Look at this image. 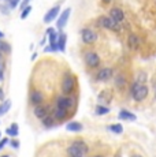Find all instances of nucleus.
<instances>
[{"instance_id": "nucleus-39", "label": "nucleus", "mask_w": 156, "mask_h": 157, "mask_svg": "<svg viewBox=\"0 0 156 157\" xmlns=\"http://www.w3.org/2000/svg\"><path fill=\"white\" fill-rule=\"evenodd\" d=\"M47 41H48V36L45 34V36H44V38H43V40L40 41V45H41V47H44V45H45V43H47Z\"/></svg>"}, {"instance_id": "nucleus-19", "label": "nucleus", "mask_w": 156, "mask_h": 157, "mask_svg": "<svg viewBox=\"0 0 156 157\" xmlns=\"http://www.w3.org/2000/svg\"><path fill=\"white\" fill-rule=\"evenodd\" d=\"M82 128H84L82 123L76 122V120H74V122H68L67 124H66V130L70 131V132H81Z\"/></svg>"}, {"instance_id": "nucleus-4", "label": "nucleus", "mask_w": 156, "mask_h": 157, "mask_svg": "<svg viewBox=\"0 0 156 157\" xmlns=\"http://www.w3.org/2000/svg\"><path fill=\"white\" fill-rule=\"evenodd\" d=\"M97 25L103 29L111 30V32H119L121 30V23H118L115 19H112L110 15H101V17H99Z\"/></svg>"}, {"instance_id": "nucleus-21", "label": "nucleus", "mask_w": 156, "mask_h": 157, "mask_svg": "<svg viewBox=\"0 0 156 157\" xmlns=\"http://www.w3.org/2000/svg\"><path fill=\"white\" fill-rule=\"evenodd\" d=\"M118 117H119V119H122V120H130V122H134V120L137 119L136 115H134L133 112H130V111H127V109L119 111Z\"/></svg>"}, {"instance_id": "nucleus-27", "label": "nucleus", "mask_w": 156, "mask_h": 157, "mask_svg": "<svg viewBox=\"0 0 156 157\" xmlns=\"http://www.w3.org/2000/svg\"><path fill=\"white\" fill-rule=\"evenodd\" d=\"M111 132H114V134H122L123 132V126L121 124V123H114V124H110L108 127Z\"/></svg>"}, {"instance_id": "nucleus-10", "label": "nucleus", "mask_w": 156, "mask_h": 157, "mask_svg": "<svg viewBox=\"0 0 156 157\" xmlns=\"http://www.w3.org/2000/svg\"><path fill=\"white\" fill-rule=\"evenodd\" d=\"M112 77H114V68L103 67L96 72L95 78H96V81H99V82H107V81H110Z\"/></svg>"}, {"instance_id": "nucleus-29", "label": "nucleus", "mask_w": 156, "mask_h": 157, "mask_svg": "<svg viewBox=\"0 0 156 157\" xmlns=\"http://www.w3.org/2000/svg\"><path fill=\"white\" fill-rule=\"evenodd\" d=\"M32 10H33V7L30 4L29 6H26L23 10H21V19H26V18L30 15V13H32Z\"/></svg>"}, {"instance_id": "nucleus-8", "label": "nucleus", "mask_w": 156, "mask_h": 157, "mask_svg": "<svg viewBox=\"0 0 156 157\" xmlns=\"http://www.w3.org/2000/svg\"><path fill=\"white\" fill-rule=\"evenodd\" d=\"M70 15H71V8L70 7L64 8V10H63L62 13L59 14L58 19H56V29H58L59 32H63V29L66 28V25H67V22H68V18H70Z\"/></svg>"}, {"instance_id": "nucleus-30", "label": "nucleus", "mask_w": 156, "mask_h": 157, "mask_svg": "<svg viewBox=\"0 0 156 157\" xmlns=\"http://www.w3.org/2000/svg\"><path fill=\"white\" fill-rule=\"evenodd\" d=\"M21 2H22V0H7L6 3H7V6L10 7V10H15L18 6L21 4Z\"/></svg>"}, {"instance_id": "nucleus-7", "label": "nucleus", "mask_w": 156, "mask_h": 157, "mask_svg": "<svg viewBox=\"0 0 156 157\" xmlns=\"http://www.w3.org/2000/svg\"><path fill=\"white\" fill-rule=\"evenodd\" d=\"M45 34L48 36V45H51L53 52H58V40H59V33L55 28H48L45 30Z\"/></svg>"}, {"instance_id": "nucleus-41", "label": "nucleus", "mask_w": 156, "mask_h": 157, "mask_svg": "<svg viewBox=\"0 0 156 157\" xmlns=\"http://www.w3.org/2000/svg\"><path fill=\"white\" fill-rule=\"evenodd\" d=\"M101 2H103L104 4H111V2H112V0H101Z\"/></svg>"}, {"instance_id": "nucleus-14", "label": "nucleus", "mask_w": 156, "mask_h": 157, "mask_svg": "<svg viewBox=\"0 0 156 157\" xmlns=\"http://www.w3.org/2000/svg\"><path fill=\"white\" fill-rule=\"evenodd\" d=\"M140 44H141V40H140V37L136 34V33H130V34L127 36V47H129V49L137 51L140 48Z\"/></svg>"}, {"instance_id": "nucleus-34", "label": "nucleus", "mask_w": 156, "mask_h": 157, "mask_svg": "<svg viewBox=\"0 0 156 157\" xmlns=\"http://www.w3.org/2000/svg\"><path fill=\"white\" fill-rule=\"evenodd\" d=\"M7 144H10V140H8V138H2V140H0V150H2Z\"/></svg>"}, {"instance_id": "nucleus-28", "label": "nucleus", "mask_w": 156, "mask_h": 157, "mask_svg": "<svg viewBox=\"0 0 156 157\" xmlns=\"http://www.w3.org/2000/svg\"><path fill=\"white\" fill-rule=\"evenodd\" d=\"M10 108H11V101L10 100H4L2 104H0V115L7 113L8 111H10Z\"/></svg>"}, {"instance_id": "nucleus-43", "label": "nucleus", "mask_w": 156, "mask_h": 157, "mask_svg": "<svg viewBox=\"0 0 156 157\" xmlns=\"http://www.w3.org/2000/svg\"><path fill=\"white\" fill-rule=\"evenodd\" d=\"M0 157H11V156H10V155H2Z\"/></svg>"}, {"instance_id": "nucleus-1", "label": "nucleus", "mask_w": 156, "mask_h": 157, "mask_svg": "<svg viewBox=\"0 0 156 157\" xmlns=\"http://www.w3.org/2000/svg\"><path fill=\"white\" fill-rule=\"evenodd\" d=\"M60 92L62 94L66 96H71L74 93L77 87V78L76 75H73L71 71H64L62 75V79H60Z\"/></svg>"}, {"instance_id": "nucleus-36", "label": "nucleus", "mask_w": 156, "mask_h": 157, "mask_svg": "<svg viewBox=\"0 0 156 157\" xmlns=\"http://www.w3.org/2000/svg\"><path fill=\"white\" fill-rule=\"evenodd\" d=\"M6 78V68H2L0 67V82H3Z\"/></svg>"}, {"instance_id": "nucleus-31", "label": "nucleus", "mask_w": 156, "mask_h": 157, "mask_svg": "<svg viewBox=\"0 0 156 157\" xmlns=\"http://www.w3.org/2000/svg\"><path fill=\"white\" fill-rule=\"evenodd\" d=\"M146 72H144V71H140L138 74H137V78H136V81L137 82H140V83H145L146 82Z\"/></svg>"}, {"instance_id": "nucleus-11", "label": "nucleus", "mask_w": 156, "mask_h": 157, "mask_svg": "<svg viewBox=\"0 0 156 157\" xmlns=\"http://www.w3.org/2000/svg\"><path fill=\"white\" fill-rule=\"evenodd\" d=\"M59 14H60V4H56L53 6L52 8H49V10L45 13V15H44V23H51L52 21L58 19Z\"/></svg>"}, {"instance_id": "nucleus-47", "label": "nucleus", "mask_w": 156, "mask_h": 157, "mask_svg": "<svg viewBox=\"0 0 156 157\" xmlns=\"http://www.w3.org/2000/svg\"><path fill=\"white\" fill-rule=\"evenodd\" d=\"M2 2H7V0H2Z\"/></svg>"}, {"instance_id": "nucleus-17", "label": "nucleus", "mask_w": 156, "mask_h": 157, "mask_svg": "<svg viewBox=\"0 0 156 157\" xmlns=\"http://www.w3.org/2000/svg\"><path fill=\"white\" fill-rule=\"evenodd\" d=\"M85 152H82L80 147H77L73 144H70V146L66 149V156L67 157H85Z\"/></svg>"}, {"instance_id": "nucleus-9", "label": "nucleus", "mask_w": 156, "mask_h": 157, "mask_svg": "<svg viewBox=\"0 0 156 157\" xmlns=\"http://www.w3.org/2000/svg\"><path fill=\"white\" fill-rule=\"evenodd\" d=\"M51 113V105L49 104H40V105H34L33 107V115H34L37 119H44L47 115Z\"/></svg>"}, {"instance_id": "nucleus-16", "label": "nucleus", "mask_w": 156, "mask_h": 157, "mask_svg": "<svg viewBox=\"0 0 156 157\" xmlns=\"http://www.w3.org/2000/svg\"><path fill=\"white\" fill-rule=\"evenodd\" d=\"M111 100H112V92L108 89H104L103 92H100V94L97 96V101L103 105H108Z\"/></svg>"}, {"instance_id": "nucleus-35", "label": "nucleus", "mask_w": 156, "mask_h": 157, "mask_svg": "<svg viewBox=\"0 0 156 157\" xmlns=\"http://www.w3.org/2000/svg\"><path fill=\"white\" fill-rule=\"evenodd\" d=\"M30 2H32V0H22V2H21V4H19V10H23L26 6L30 4Z\"/></svg>"}, {"instance_id": "nucleus-37", "label": "nucleus", "mask_w": 156, "mask_h": 157, "mask_svg": "<svg viewBox=\"0 0 156 157\" xmlns=\"http://www.w3.org/2000/svg\"><path fill=\"white\" fill-rule=\"evenodd\" d=\"M6 98V94H4V90H3V87L0 86V101H4Z\"/></svg>"}, {"instance_id": "nucleus-22", "label": "nucleus", "mask_w": 156, "mask_h": 157, "mask_svg": "<svg viewBox=\"0 0 156 157\" xmlns=\"http://www.w3.org/2000/svg\"><path fill=\"white\" fill-rule=\"evenodd\" d=\"M114 83H115V87L119 90H122L126 86V77L125 74H116L115 75V79H114Z\"/></svg>"}, {"instance_id": "nucleus-25", "label": "nucleus", "mask_w": 156, "mask_h": 157, "mask_svg": "<svg viewBox=\"0 0 156 157\" xmlns=\"http://www.w3.org/2000/svg\"><path fill=\"white\" fill-rule=\"evenodd\" d=\"M11 51H13L11 45L8 44L7 41H4V38H2V40H0V53H4V55H10Z\"/></svg>"}, {"instance_id": "nucleus-33", "label": "nucleus", "mask_w": 156, "mask_h": 157, "mask_svg": "<svg viewBox=\"0 0 156 157\" xmlns=\"http://www.w3.org/2000/svg\"><path fill=\"white\" fill-rule=\"evenodd\" d=\"M10 145H11V147L13 149H19V141L18 140H10Z\"/></svg>"}, {"instance_id": "nucleus-13", "label": "nucleus", "mask_w": 156, "mask_h": 157, "mask_svg": "<svg viewBox=\"0 0 156 157\" xmlns=\"http://www.w3.org/2000/svg\"><path fill=\"white\" fill-rule=\"evenodd\" d=\"M108 15L112 18V19H115L118 23H122L125 21V13H123V10H122L121 7H118V6H114V7H111Z\"/></svg>"}, {"instance_id": "nucleus-3", "label": "nucleus", "mask_w": 156, "mask_h": 157, "mask_svg": "<svg viewBox=\"0 0 156 157\" xmlns=\"http://www.w3.org/2000/svg\"><path fill=\"white\" fill-rule=\"evenodd\" d=\"M84 62H85L86 67L92 68V70L100 67V64H101L100 56H99V53L96 52V51H93V49L85 51V53H84Z\"/></svg>"}, {"instance_id": "nucleus-12", "label": "nucleus", "mask_w": 156, "mask_h": 157, "mask_svg": "<svg viewBox=\"0 0 156 157\" xmlns=\"http://www.w3.org/2000/svg\"><path fill=\"white\" fill-rule=\"evenodd\" d=\"M29 101L32 102V105L34 107V105H40L44 102V93L41 92V90L38 89H34L30 92V94H29Z\"/></svg>"}, {"instance_id": "nucleus-18", "label": "nucleus", "mask_w": 156, "mask_h": 157, "mask_svg": "<svg viewBox=\"0 0 156 157\" xmlns=\"http://www.w3.org/2000/svg\"><path fill=\"white\" fill-rule=\"evenodd\" d=\"M41 124H43L45 128H53L55 126H58V122H56V119L52 115V112H51L49 115H47L44 119H41Z\"/></svg>"}, {"instance_id": "nucleus-46", "label": "nucleus", "mask_w": 156, "mask_h": 157, "mask_svg": "<svg viewBox=\"0 0 156 157\" xmlns=\"http://www.w3.org/2000/svg\"><path fill=\"white\" fill-rule=\"evenodd\" d=\"M0 140H2V132H0Z\"/></svg>"}, {"instance_id": "nucleus-23", "label": "nucleus", "mask_w": 156, "mask_h": 157, "mask_svg": "<svg viewBox=\"0 0 156 157\" xmlns=\"http://www.w3.org/2000/svg\"><path fill=\"white\" fill-rule=\"evenodd\" d=\"M66 44H67V34L64 32H59V40H58V48L59 52H64Z\"/></svg>"}, {"instance_id": "nucleus-20", "label": "nucleus", "mask_w": 156, "mask_h": 157, "mask_svg": "<svg viewBox=\"0 0 156 157\" xmlns=\"http://www.w3.org/2000/svg\"><path fill=\"white\" fill-rule=\"evenodd\" d=\"M6 134L11 138H17L19 135V126L17 123H11L7 128H6Z\"/></svg>"}, {"instance_id": "nucleus-42", "label": "nucleus", "mask_w": 156, "mask_h": 157, "mask_svg": "<svg viewBox=\"0 0 156 157\" xmlns=\"http://www.w3.org/2000/svg\"><path fill=\"white\" fill-rule=\"evenodd\" d=\"M2 38H4V33H3L2 30H0V40H2Z\"/></svg>"}, {"instance_id": "nucleus-32", "label": "nucleus", "mask_w": 156, "mask_h": 157, "mask_svg": "<svg viewBox=\"0 0 156 157\" xmlns=\"http://www.w3.org/2000/svg\"><path fill=\"white\" fill-rule=\"evenodd\" d=\"M0 13L4 14V15L10 14V7L7 6V3H6V4H0Z\"/></svg>"}, {"instance_id": "nucleus-5", "label": "nucleus", "mask_w": 156, "mask_h": 157, "mask_svg": "<svg viewBox=\"0 0 156 157\" xmlns=\"http://www.w3.org/2000/svg\"><path fill=\"white\" fill-rule=\"evenodd\" d=\"M80 34H81V41L85 45H93V44H96V41H97V38H99L97 33L92 28H82Z\"/></svg>"}, {"instance_id": "nucleus-38", "label": "nucleus", "mask_w": 156, "mask_h": 157, "mask_svg": "<svg viewBox=\"0 0 156 157\" xmlns=\"http://www.w3.org/2000/svg\"><path fill=\"white\" fill-rule=\"evenodd\" d=\"M44 52H45V53H51V52H53L52 47H51V45H47V47L44 48Z\"/></svg>"}, {"instance_id": "nucleus-26", "label": "nucleus", "mask_w": 156, "mask_h": 157, "mask_svg": "<svg viewBox=\"0 0 156 157\" xmlns=\"http://www.w3.org/2000/svg\"><path fill=\"white\" fill-rule=\"evenodd\" d=\"M95 113H96V115H99V116H103V115L110 113V107H107V105H103V104L96 105V108H95Z\"/></svg>"}, {"instance_id": "nucleus-44", "label": "nucleus", "mask_w": 156, "mask_h": 157, "mask_svg": "<svg viewBox=\"0 0 156 157\" xmlns=\"http://www.w3.org/2000/svg\"><path fill=\"white\" fill-rule=\"evenodd\" d=\"M131 157H142V156H141V155H133Z\"/></svg>"}, {"instance_id": "nucleus-45", "label": "nucleus", "mask_w": 156, "mask_h": 157, "mask_svg": "<svg viewBox=\"0 0 156 157\" xmlns=\"http://www.w3.org/2000/svg\"><path fill=\"white\" fill-rule=\"evenodd\" d=\"M93 157H104V156H101V155H95Z\"/></svg>"}, {"instance_id": "nucleus-6", "label": "nucleus", "mask_w": 156, "mask_h": 157, "mask_svg": "<svg viewBox=\"0 0 156 157\" xmlns=\"http://www.w3.org/2000/svg\"><path fill=\"white\" fill-rule=\"evenodd\" d=\"M55 105H56V107L64 108V109H67V111H71L74 107H76V100H74L71 96L59 94V96H56Z\"/></svg>"}, {"instance_id": "nucleus-24", "label": "nucleus", "mask_w": 156, "mask_h": 157, "mask_svg": "<svg viewBox=\"0 0 156 157\" xmlns=\"http://www.w3.org/2000/svg\"><path fill=\"white\" fill-rule=\"evenodd\" d=\"M71 144L73 145H76L77 147H80L82 152H85V153H88L89 152V147H88V145H86V142L82 140V138H76L74 141H71Z\"/></svg>"}, {"instance_id": "nucleus-2", "label": "nucleus", "mask_w": 156, "mask_h": 157, "mask_svg": "<svg viewBox=\"0 0 156 157\" xmlns=\"http://www.w3.org/2000/svg\"><path fill=\"white\" fill-rule=\"evenodd\" d=\"M148 93H149V90L145 83H140V82H137V81H134L130 85V94L134 101H137V102L144 101L148 97Z\"/></svg>"}, {"instance_id": "nucleus-15", "label": "nucleus", "mask_w": 156, "mask_h": 157, "mask_svg": "<svg viewBox=\"0 0 156 157\" xmlns=\"http://www.w3.org/2000/svg\"><path fill=\"white\" fill-rule=\"evenodd\" d=\"M68 113H70V111L64 109V108H60V107H56L52 109V115L55 116V119L58 120V122H63V120H66L68 117Z\"/></svg>"}, {"instance_id": "nucleus-48", "label": "nucleus", "mask_w": 156, "mask_h": 157, "mask_svg": "<svg viewBox=\"0 0 156 157\" xmlns=\"http://www.w3.org/2000/svg\"><path fill=\"white\" fill-rule=\"evenodd\" d=\"M155 96H156V93H155Z\"/></svg>"}, {"instance_id": "nucleus-40", "label": "nucleus", "mask_w": 156, "mask_h": 157, "mask_svg": "<svg viewBox=\"0 0 156 157\" xmlns=\"http://www.w3.org/2000/svg\"><path fill=\"white\" fill-rule=\"evenodd\" d=\"M114 157H122V152H121V150H118V152L114 155Z\"/></svg>"}]
</instances>
